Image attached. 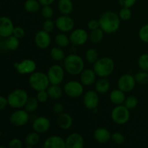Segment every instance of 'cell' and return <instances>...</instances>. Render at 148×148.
Listing matches in <instances>:
<instances>
[{
    "label": "cell",
    "mask_w": 148,
    "mask_h": 148,
    "mask_svg": "<svg viewBox=\"0 0 148 148\" xmlns=\"http://www.w3.org/2000/svg\"><path fill=\"white\" fill-rule=\"evenodd\" d=\"M100 27L106 33H114L120 27V19L119 14L114 12H106L99 18Z\"/></svg>",
    "instance_id": "1"
},
{
    "label": "cell",
    "mask_w": 148,
    "mask_h": 148,
    "mask_svg": "<svg viewBox=\"0 0 148 148\" xmlns=\"http://www.w3.org/2000/svg\"><path fill=\"white\" fill-rule=\"evenodd\" d=\"M64 69L69 75H78L84 70L85 63L83 59L77 54H69L64 59Z\"/></svg>",
    "instance_id": "2"
},
{
    "label": "cell",
    "mask_w": 148,
    "mask_h": 148,
    "mask_svg": "<svg viewBox=\"0 0 148 148\" xmlns=\"http://www.w3.org/2000/svg\"><path fill=\"white\" fill-rule=\"evenodd\" d=\"M114 60L109 57H102L98 59L93 64V70L97 76L100 77H106L111 75L114 70Z\"/></svg>",
    "instance_id": "3"
},
{
    "label": "cell",
    "mask_w": 148,
    "mask_h": 148,
    "mask_svg": "<svg viewBox=\"0 0 148 148\" xmlns=\"http://www.w3.org/2000/svg\"><path fill=\"white\" fill-rule=\"evenodd\" d=\"M29 85L35 90L40 91L47 90L51 85L47 74L43 72H36L30 74L28 79Z\"/></svg>",
    "instance_id": "4"
},
{
    "label": "cell",
    "mask_w": 148,
    "mask_h": 148,
    "mask_svg": "<svg viewBox=\"0 0 148 148\" xmlns=\"http://www.w3.org/2000/svg\"><path fill=\"white\" fill-rule=\"evenodd\" d=\"M28 97L27 92L25 90L20 88L13 90L7 97L8 105L14 109L21 108L25 106Z\"/></svg>",
    "instance_id": "5"
},
{
    "label": "cell",
    "mask_w": 148,
    "mask_h": 148,
    "mask_svg": "<svg viewBox=\"0 0 148 148\" xmlns=\"http://www.w3.org/2000/svg\"><path fill=\"white\" fill-rule=\"evenodd\" d=\"M130 111L124 105H117L111 111V119L113 121L119 125L126 124L130 120Z\"/></svg>",
    "instance_id": "6"
},
{
    "label": "cell",
    "mask_w": 148,
    "mask_h": 148,
    "mask_svg": "<svg viewBox=\"0 0 148 148\" xmlns=\"http://www.w3.org/2000/svg\"><path fill=\"white\" fill-rule=\"evenodd\" d=\"M29 113L26 110L18 108L10 116V122L14 127H20L25 126L29 120Z\"/></svg>",
    "instance_id": "7"
},
{
    "label": "cell",
    "mask_w": 148,
    "mask_h": 148,
    "mask_svg": "<svg viewBox=\"0 0 148 148\" xmlns=\"http://www.w3.org/2000/svg\"><path fill=\"white\" fill-rule=\"evenodd\" d=\"M84 91L83 85L78 81L72 80L66 82L64 86V92L70 98H79L82 95Z\"/></svg>",
    "instance_id": "8"
},
{
    "label": "cell",
    "mask_w": 148,
    "mask_h": 148,
    "mask_svg": "<svg viewBox=\"0 0 148 148\" xmlns=\"http://www.w3.org/2000/svg\"><path fill=\"white\" fill-rule=\"evenodd\" d=\"M47 75L51 85H60L64 78V71L59 65L53 64L49 67Z\"/></svg>",
    "instance_id": "9"
},
{
    "label": "cell",
    "mask_w": 148,
    "mask_h": 148,
    "mask_svg": "<svg viewBox=\"0 0 148 148\" xmlns=\"http://www.w3.org/2000/svg\"><path fill=\"white\" fill-rule=\"evenodd\" d=\"M14 69L20 75H30L36 69V63L30 59H25L20 62H15Z\"/></svg>",
    "instance_id": "10"
},
{
    "label": "cell",
    "mask_w": 148,
    "mask_h": 148,
    "mask_svg": "<svg viewBox=\"0 0 148 148\" xmlns=\"http://www.w3.org/2000/svg\"><path fill=\"white\" fill-rule=\"evenodd\" d=\"M136 79L133 75L125 74L119 77L118 80V88L124 92H129L133 90L136 86Z\"/></svg>",
    "instance_id": "11"
},
{
    "label": "cell",
    "mask_w": 148,
    "mask_h": 148,
    "mask_svg": "<svg viewBox=\"0 0 148 148\" xmlns=\"http://www.w3.org/2000/svg\"><path fill=\"white\" fill-rule=\"evenodd\" d=\"M98 93L96 90H89L85 92L83 96V104L87 109L93 111L98 108L99 103V97Z\"/></svg>",
    "instance_id": "12"
},
{
    "label": "cell",
    "mask_w": 148,
    "mask_h": 148,
    "mask_svg": "<svg viewBox=\"0 0 148 148\" xmlns=\"http://www.w3.org/2000/svg\"><path fill=\"white\" fill-rule=\"evenodd\" d=\"M55 23H56V27L63 33L71 31L73 30L74 27H75V22H74L73 19L71 18L69 16L65 15V14L58 17L56 20Z\"/></svg>",
    "instance_id": "13"
},
{
    "label": "cell",
    "mask_w": 148,
    "mask_h": 148,
    "mask_svg": "<svg viewBox=\"0 0 148 148\" xmlns=\"http://www.w3.org/2000/svg\"><path fill=\"white\" fill-rule=\"evenodd\" d=\"M14 28V24L11 19L6 16H1L0 18V36L6 38L12 36Z\"/></svg>",
    "instance_id": "14"
},
{
    "label": "cell",
    "mask_w": 148,
    "mask_h": 148,
    "mask_svg": "<svg viewBox=\"0 0 148 148\" xmlns=\"http://www.w3.org/2000/svg\"><path fill=\"white\" fill-rule=\"evenodd\" d=\"M70 42L75 46H82L85 44L88 39V34L84 29L77 28L74 30L69 36Z\"/></svg>",
    "instance_id": "15"
},
{
    "label": "cell",
    "mask_w": 148,
    "mask_h": 148,
    "mask_svg": "<svg viewBox=\"0 0 148 148\" xmlns=\"http://www.w3.org/2000/svg\"><path fill=\"white\" fill-rule=\"evenodd\" d=\"M35 43L38 48L42 49H47L49 47L51 42V38L49 33L45 30H39L35 35Z\"/></svg>",
    "instance_id": "16"
},
{
    "label": "cell",
    "mask_w": 148,
    "mask_h": 148,
    "mask_svg": "<svg viewBox=\"0 0 148 148\" xmlns=\"http://www.w3.org/2000/svg\"><path fill=\"white\" fill-rule=\"evenodd\" d=\"M50 126V120L47 117L38 116L33 121L32 127H33V131L39 134H43L49 130Z\"/></svg>",
    "instance_id": "17"
},
{
    "label": "cell",
    "mask_w": 148,
    "mask_h": 148,
    "mask_svg": "<svg viewBox=\"0 0 148 148\" xmlns=\"http://www.w3.org/2000/svg\"><path fill=\"white\" fill-rule=\"evenodd\" d=\"M65 141H66V148H82L85 145L83 137L78 133L70 134L66 137Z\"/></svg>",
    "instance_id": "18"
},
{
    "label": "cell",
    "mask_w": 148,
    "mask_h": 148,
    "mask_svg": "<svg viewBox=\"0 0 148 148\" xmlns=\"http://www.w3.org/2000/svg\"><path fill=\"white\" fill-rule=\"evenodd\" d=\"M44 148H66V141L59 135L48 137L43 143Z\"/></svg>",
    "instance_id": "19"
},
{
    "label": "cell",
    "mask_w": 148,
    "mask_h": 148,
    "mask_svg": "<svg viewBox=\"0 0 148 148\" xmlns=\"http://www.w3.org/2000/svg\"><path fill=\"white\" fill-rule=\"evenodd\" d=\"M93 137L97 143L100 144H106L111 140V134L107 129L100 127L94 131Z\"/></svg>",
    "instance_id": "20"
},
{
    "label": "cell",
    "mask_w": 148,
    "mask_h": 148,
    "mask_svg": "<svg viewBox=\"0 0 148 148\" xmlns=\"http://www.w3.org/2000/svg\"><path fill=\"white\" fill-rule=\"evenodd\" d=\"M56 124L62 130H69L73 124L72 117L67 113H62L58 115L56 119Z\"/></svg>",
    "instance_id": "21"
},
{
    "label": "cell",
    "mask_w": 148,
    "mask_h": 148,
    "mask_svg": "<svg viewBox=\"0 0 148 148\" xmlns=\"http://www.w3.org/2000/svg\"><path fill=\"white\" fill-rule=\"evenodd\" d=\"M96 76V73L93 69H84L80 74V82L83 85L90 86L95 82Z\"/></svg>",
    "instance_id": "22"
},
{
    "label": "cell",
    "mask_w": 148,
    "mask_h": 148,
    "mask_svg": "<svg viewBox=\"0 0 148 148\" xmlns=\"http://www.w3.org/2000/svg\"><path fill=\"white\" fill-rule=\"evenodd\" d=\"M125 92L120 89H115L110 93V100L115 105H121L125 101Z\"/></svg>",
    "instance_id": "23"
},
{
    "label": "cell",
    "mask_w": 148,
    "mask_h": 148,
    "mask_svg": "<svg viewBox=\"0 0 148 148\" xmlns=\"http://www.w3.org/2000/svg\"><path fill=\"white\" fill-rule=\"evenodd\" d=\"M58 8L62 14L68 15L73 10V3L72 0H59Z\"/></svg>",
    "instance_id": "24"
},
{
    "label": "cell",
    "mask_w": 148,
    "mask_h": 148,
    "mask_svg": "<svg viewBox=\"0 0 148 148\" xmlns=\"http://www.w3.org/2000/svg\"><path fill=\"white\" fill-rule=\"evenodd\" d=\"M95 90L100 94H105L110 89V82L105 77H101L95 83Z\"/></svg>",
    "instance_id": "25"
},
{
    "label": "cell",
    "mask_w": 148,
    "mask_h": 148,
    "mask_svg": "<svg viewBox=\"0 0 148 148\" xmlns=\"http://www.w3.org/2000/svg\"><path fill=\"white\" fill-rule=\"evenodd\" d=\"M40 141L39 133L33 131L27 134L25 137V143L26 144V147L31 148L36 146Z\"/></svg>",
    "instance_id": "26"
},
{
    "label": "cell",
    "mask_w": 148,
    "mask_h": 148,
    "mask_svg": "<svg viewBox=\"0 0 148 148\" xmlns=\"http://www.w3.org/2000/svg\"><path fill=\"white\" fill-rule=\"evenodd\" d=\"M4 46L6 49H8L9 51H16L20 46V39L17 38L14 36H9L6 38L5 41H4Z\"/></svg>",
    "instance_id": "27"
},
{
    "label": "cell",
    "mask_w": 148,
    "mask_h": 148,
    "mask_svg": "<svg viewBox=\"0 0 148 148\" xmlns=\"http://www.w3.org/2000/svg\"><path fill=\"white\" fill-rule=\"evenodd\" d=\"M46 90L49 94V98H52V99H59L63 95V90L59 87V85H51H51H49Z\"/></svg>",
    "instance_id": "28"
},
{
    "label": "cell",
    "mask_w": 148,
    "mask_h": 148,
    "mask_svg": "<svg viewBox=\"0 0 148 148\" xmlns=\"http://www.w3.org/2000/svg\"><path fill=\"white\" fill-rule=\"evenodd\" d=\"M40 3L38 0H26L24 4V8L27 12L34 13L40 10Z\"/></svg>",
    "instance_id": "29"
},
{
    "label": "cell",
    "mask_w": 148,
    "mask_h": 148,
    "mask_svg": "<svg viewBox=\"0 0 148 148\" xmlns=\"http://www.w3.org/2000/svg\"><path fill=\"white\" fill-rule=\"evenodd\" d=\"M38 103L39 101H38L36 97H33V96L28 97L27 101H26L25 105L24 106L25 110H26L28 113L34 112V111H36V109L38 108Z\"/></svg>",
    "instance_id": "30"
},
{
    "label": "cell",
    "mask_w": 148,
    "mask_h": 148,
    "mask_svg": "<svg viewBox=\"0 0 148 148\" xmlns=\"http://www.w3.org/2000/svg\"><path fill=\"white\" fill-rule=\"evenodd\" d=\"M104 33L105 32L101 27L95 29V30H91V33L90 34V40L93 43H100L103 38Z\"/></svg>",
    "instance_id": "31"
},
{
    "label": "cell",
    "mask_w": 148,
    "mask_h": 148,
    "mask_svg": "<svg viewBox=\"0 0 148 148\" xmlns=\"http://www.w3.org/2000/svg\"><path fill=\"white\" fill-rule=\"evenodd\" d=\"M55 42L59 47L66 48L69 46L70 39L64 33H59L55 36Z\"/></svg>",
    "instance_id": "32"
},
{
    "label": "cell",
    "mask_w": 148,
    "mask_h": 148,
    "mask_svg": "<svg viewBox=\"0 0 148 148\" xmlns=\"http://www.w3.org/2000/svg\"><path fill=\"white\" fill-rule=\"evenodd\" d=\"M50 56L53 60L62 61L65 59V53L61 47H53L50 51Z\"/></svg>",
    "instance_id": "33"
},
{
    "label": "cell",
    "mask_w": 148,
    "mask_h": 148,
    "mask_svg": "<svg viewBox=\"0 0 148 148\" xmlns=\"http://www.w3.org/2000/svg\"><path fill=\"white\" fill-rule=\"evenodd\" d=\"M85 59L89 63L94 64L99 58L98 53L95 49H89L85 52Z\"/></svg>",
    "instance_id": "34"
},
{
    "label": "cell",
    "mask_w": 148,
    "mask_h": 148,
    "mask_svg": "<svg viewBox=\"0 0 148 148\" xmlns=\"http://www.w3.org/2000/svg\"><path fill=\"white\" fill-rule=\"evenodd\" d=\"M137 83L141 85H145L148 84V72L142 70L141 72H137L134 76Z\"/></svg>",
    "instance_id": "35"
},
{
    "label": "cell",
    "mask_w": 148,
    "mask_h": 148,
    "mask_svg": "<svg viewBox=\"0 0 148 148\" xmlns=\"http://www.w3.org/2000/svg\"><path fill=\"white\" fill-rule=\"evenodd\" d=\"M137 105H138V99L133 95L127 97L124 101V106L130 110L135 108L137 106Z\"/></svg>",
    "instance_id": "36"
},
{
    "label": "cell",
    "mask_w": 148,
    "mask_h": 148,
    "mask_svg": "<svg viewBox=\"0 0 148 148\" xmlns=\"http://www.w3.org/2000/svg\"><path fill=\"white\" fill-rule=\"evenodd\" d=\"M138 65L142 70L148 72V53H143L139 57Z\"/></svg>",
    "instance_id": "37"
},
{
    "label": "cell",
    "mask_w": 148,
    "mask_h": 148,
    "mask_svg": "<svg viewBox=\"0 0 148 148\" xmlns=\"http://www.w3.org/2000/svg\"><path fill=\"white\" fill-rule=\"evenodd\" d=\"M132 15V12L129 7H122L119 11V13L120 19L121 20H124V21L130 20Z\"/></svg>",
    "instance_id": "38"
},
{
    "label": "cell",
    "mask_w": 148,
    "mask_h": 148,
    "mask_svg": "<svg viewBox=\"0 0 148 148\" xmlns=\"http://www.w3.org/2000/svg\"><path fill=\"white\" fill-rule=\"evenodd\" d=\"M41 14L43 18L51 19L53 14V10L51 5H44L41 9Z\"/></svg>",
    "instance_id": "39"
},
{
    "label": "cell",
    "mask_w": 148,
    "mask_h": 148,
    "mask_svg": "<svg viewBox=\"0 0 148 148\" xmlns=\"http://www.w3.org/2000/svg\"><path fill=\"white\" fill-rule=\"evenodd\" d=\"M139 38L144 43H148V24L145 25L139 30Z\"/></svg>",
    "instance_id": "40"
},
{
    "label": "cell",
    "mask_w": 148,
    "mask_h": 148,
    "mask_svg": "<svg viewBox=\"0 0 148 148\" xmlns=\"http://www.w3.org/2000/svg\"><path fill=\"white\" fill-rule=\"evenodd\" d=\"M111 140L114 142L115 144L122 145L125 142V137L123 134L120 132H114V134H111Z\"/></svg>",
    "instance_id": "41"
},
{
    "label": "cell",
    "mask_w": 148,
    "mask_h": 148,
    "mask_svg": "<svg viewBox=\"0 0 148 148\" xmlns=\"http://www.w3.org/2000/svg\"><path fill=\"white\" fill-rule=\"evenodd\" d=\"M56 27V23H53L51 19H46L43 23V30L50 33Z\"/></svg>",
    "instance_id": "42"
},
{
    "label": "cell",
    "mask_w": 148,
    "mask_h": 148,
    "mask_svg": "<svg viewBox=\"0 0 148 148\" xmlns=\"http://www.w3.org/2000/svg\"><path fill=\"white\" fill-rule=\"evenodd\" d=\"M36 98H37L38 101H39V103H43L46 102L47 100L49 99V95L48 94V92L46 90H40L38 91L37 95H36Z\"/></svg>",
    "instance_id": "43"
},
{
    "label": "cell",
    "mask_w": 148,
    "mask_h": 148,
    "mask_svg": "<svg viewBox=\"0 0 148 148\" xmlns=\"http://www.w3.org/2000/svg\"><path fill=\"white\" fill-rule=\"evenodd\" d=\"M12 35L19 39L23 38L25 36V31L24 29L22 27H20V26H17V27H14Z\"/></svg>",
    "instance_id": "44"
},
{
    "label": "cell",
    "mask_w": 148,
    "mask_h": 148,
    "mask_svg": "<svg viewBox=\"0 0 148 148\" xmlns=\"http://www.w3.org/2000/svg\"><path fill=\"white\" fill-rule=\"evenodd\" d=\"M23 145V142L19 138L12 139L9 143V147L10 148H22Z\"/></svg>",
    "instance_id": "45"
},
{
    "label": "cell",
    "mask_w": 148,
    "mask_h": 148,
    "mask_svg": "<svg viewBox=\"0 0 148 148\" xmlns=\"http://www.w3.org/2000/svg\"><path fill=\"white\" fill-rule=\"evenodd\" d=\"M137 0H119V3L122 7H129L131 8L134 5Z\"/></svg>",
    "instance_id": "46"
},
{
    "label": "cell",
    "mask_w": 148,
    "mask_h": 148,
    "mask_svg": "<svg viewBox=\"0 0 148 148\" xmlns=\"http://www.w3.org/2000/svg\"><path fill=\"white\" fill-rule=\"evenodd\" d=\"M52 110H53V111L55 113V114L59 115V114L63 113L64 106L62 105L61 103H59V102L55 103L53 104V107H52Z\"/></svg>",
    "instance_id": "47"
},
{
    "label": "cell",
    "mask_w": 148,
    "mask_h": 148,
    "mask_svg": "<svg viewBox=\"0 0 148 148\" xmlns=\"http://www.w3.org/2000/svg\"><path fill=\"white\" fill-rule=\"evenodd\" d=\"M88 27L90 30H95L100 27V23L99 20H91L88 22Z\"/></svg>",
    "instance_id": "48"
},
{
    "label": "cell",
    "mask_w": 148,
    "mask_h": 148,
    "mask_svg": "<svg viewBox=\"0 0 148 148\" xmlns=\"http://www.w3.org/2000/svg\"><path fill=\"white\" fill-rule=\"evenodd\" d=\"M7 105H8L7 98H5V97L2 96V95L0 96V110L1 111L4 110Z\"/></svg>",
    "instance_id": "49"
},
{
    "label": "cell",
    "mask_w": 148,
    "mask_h": 148,
    "mask_svg": "<svg viewBox=\"0 0 148 148\" xmlns=\"http://www.w3.org/2000/svg\"><path fill=\"white\" fill-rule=\"evenodd\" d=\"M39 2L40 3V4L43 6L44 5H51V4H53L55 0H38Z\"/></svg>",
    "instance_id": "50"
}]
</instances>
